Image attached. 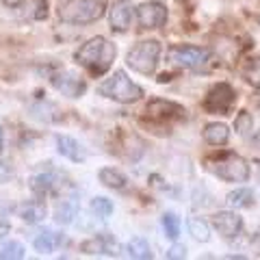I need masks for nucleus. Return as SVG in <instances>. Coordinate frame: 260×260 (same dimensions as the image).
Wrapping results in <instances>:
<instances>
[{
	"label": "nucleus",
	"instance_id": "f257e3e1",
	"mask_svg": "<svg viewBox=\"0 0 260 260\" xmlns=\"http://www.w3.org/2000/svg\"><path fill=\"white\" fill-rule=\"evenodd\" d=\"M115 54H117V50H115L113 44H109L104 37H93V39H89V42H85L78 48L74 59H76L78 65L87 68L91 74L100 76L111 68Z\"/></svg>",
	"mask_w": 260,
	"mask_h": 260
},
{
	"label": "nucleus",
	"instance_id": "f03ea898",
	"mask_svg": "<svg viewBox=\"0 0 260 260\" xmlns=\"http://www.w3.org/2000/svg\"><path fill=\"white\" fill-rule=\"evenodd\" d=\"M98 91L104 98H111V100H115L119 104H133L137 100H141V95H143V89L137 83H133V80L126 76V72H121V70L113 72L100 85Z\"/></svg>",
	"mask_w": 260,
	"mask_h": 260
},
{
	"label": "nucleus",
	"instance_id": "7ed1b4c3",
	"mask_svg": "<svg viewBox=\"0 0 260 260\" xmlns=\"http://www.w3.org/2000/svg\"><path fill=\"white\" fill-rule=\"evenodd\" d=\"M107 11L104 0H70L59 9V18L68 24H89L100 20Z\"/></svg>",
	"mask_w": 260,
	"mask_h": 260
},
{
	"label": "nucleus",
	"instance_id": "20e7f679",
	"mask_svg": "<svg viewBox=\"0 0 260 260\" xmlns=\"http://www.w3.org/2000/svg\"><path fill=\"white\" fill-rule=\"evenodd\" d=\"M160 56V44L156 39H145V42H139L137 46L130 48V52L126 54V63L130 70L139 72V74H152L156 70Z\"/></svg>",
	"mask_w": 260,
	"mask_h": 260
},
{
	"label": "nucleus",
	"instance_id": "39448f33",
	"mask_svg": "<svg viewBox=\"0 0 260 260\" xmlns=\"http://www.w3.org/2000/svg\"><path fill=\"white\" fill-rule=\"evenodd\" d=\"M167 61L176 68L202 70L210 61V50L200 46H172L167 52Z\"/></svg>",
	"mask_w": 260,
	"mask_h": 260
},
{
	"label": "nucleus",
	"instance_id": "423d86ee",
	"mask_svg": "<svg viewBox=\"0 0 260 260\" xmlns=\"http://www.w3.org/2000/svg\"><path fill=\"white\" fill-rule=\"evenodd\" d=\"M210 172L228 182H245L249 178V165L237 154H221L210 165Z\"/></svg>",
	"mask_w": 260,
	"mask_h": 260
},
{
	"label": "nucleus",
	"instance_id": "0eeeda50",
	"mask_svg": "<svg viewBox=\"0 0 260 260\" xmlns=\"http://www.w3.org/2000/svg\"><path fill=\"white\" fill-rule=\"evenodd\" d=\"M234 100H237V93L228 83H217L213 89L208 91L206 100H204V109L208 113H219V115H225L230 113Z\"/></svg>",
	"mask_w": 260,
	"mask_h": 260
},
{
	"label": "nucleus",
	"instance_id": "6e6552de",
	"mask_svg": "<svg viewBox=\"0 0 260 260\" xmlns=\"http://www.w3.org/2000/svg\"><path fill=\"white\" fill-rule=\"evenodd\" d=\"M184 109L180 104H176L172 100H152L148 107H145V117L152 121H158V124H165V121H176L184 117Z\"/></svg>",
	"mask_w": 260,
	"mask_h": 260
},
{
	"label": "nucleus",
	"instance_id": "1a4fd4ad",
	"mask_svg": "<svg viewBox=\"0 0 260 260\" xmlns=\"http://www.w3.org/2000/svg\"><path fill=\"white\" fill-rule=\"evenodd\" d=\"M50 83L56 91H61L68 98H80L87 89V83L78 74H74V72H59V74H54L50 78Z\"/></svg>",
	"mask_w": 260,
	"mask_h": 260
},
{
	"label": "nucleus",
	"instance_id": "9d476101",
	"mask_svg": "<svg viewBox=\"0 0 260 260\" xmlns=\"http://www.w3.org/2000/svg\"><path fill=\"white\" fill-rule=\"evenodd\" d=\"M137 20H139L143 28H158L167 22V9H165V5L156 3V0L143 3L139 9H137Z\"/></svg>",
	"mask_w": 260,
	"mask_h": 260
},
{
	"label": "nucleus",
	"instance_id": "9b49d317",
	"mask_svg": "<svg viewBox=\"0 0 260 260\" xmlns=\"http://www.w3.org/2000/svg\"><path fill=\"white\" fill-rule=\"evenodd\" d=\"M80 251L87 254V256H95V254L117 256L119 254V243L113 239V234H98V237L80 243Z\"/></svg>",
	"mask_w": 260,
	"mask_h": 260
},
{
	"label": "nucleus",
	"instance_id": "f8f14e48",
	"mask_svg": "<svg viewBox=\"0 0 260 260\" xmlns=\"http://www.w3.org/2000/svg\"><path fill=\"white\" fill-rule=\"evenodd\" d=\"M133 13H135V7H133L130 0H115L109 9L111 28L117 30V32L128 30L130 24H133Z\"/></svg>",
	"mask_w": 260,
	"mask_h": 260
},
{
	"label": "nucleus",
	"instance_id": "ddd939ff",
	"mask_svg": "<svg viewBox=\"0 0 260 260\" xmlns=\"http://www.w3.org/2000/svg\"><path fill=\"white\" fill-rule=\"evenodd\" d=\"M213 223L223 239H234V237H239V232L243 228V219L237 213H232V210H221V213L215 215Z\"/></svg>",
	"mask_w": 260,
	"mask_h": 260
},
{
	"label": "nucleus",
	"instance_id": "4468645a",
	"mask_svg": "<svg viewBox=\"0 0 260 260\" xmlns=\"http://www.w3.org/2000/svg\"><path fill=\"white\" fill-rule=\"evenodd\" d=\"M56 152H59L61 156H65V158L74 160V162L87 160L85 148L76 139H72V137H68V135H59V137H56Z\"/></svg>",
	"mask_w": 260,
	"mask_h": 260
},
{
	"label": "nucleus",
	"instance_id": "2eb2a0df",
	"mask_svg": "<svg viewBox=\"0 0 260 260\" xmlns=\"http://www.w3.org/2000/svg\"><path fill=\"white\" fill-rule=\"evenodd\" d=\"M228 139H230V128L221 121H213L204 128V141L208 145H223L228 143Z\"/></svg>",
	"mask_w": 260,
	"mask_h": 260
},
{
	"label": "nucleus",
	"instance_id": "dca6fc26",
	"mask_svg": "<svg viewBox=\"0 0 260 260\" xmlns=\"http://www.w3.org/2000/svg\"><path fill=\"white\" fill-rule=\"evenodd\" d=\"M98 178H100V182L104 186H109V189H115V191H121L126 186V176L117 172V169H113V167H102L100 172H98Z\"/></svg>",
	"mask_w": 260,
	"mask_h": 260
},
{
	"label": "nucleus",
	"instance_id": "f3484780",
	"mask_svg": "<svg viewBox=\"0 0 260 260\" xmlns=\"http://www.w3.org/2000/svg\"><path fill=\"white\" fill-rule=\"evenodd\" d=\"M46 213H48V210H46V206L42 204V202H26V204L22 206V210H20L22 219H24L26 223H30V225L44 221Z\"/></svg>",
	"mask_w": 260,
	"mask_h": 260
},
{
	"label": "nucleus",
	"instance_id": "a211bd4d",
	"mask_svg": "<svg viewBox=\"0 0 260 260\" xmlns=\"http://www.w3.org/2000/svg\"><path fill=\"white\" fill-rule=\"evenodd\" d=\"M61 241H63L61 234H54L52 230H44V232H39V237L35 239V249L39 254H50Z\"/></svg>",
	"mask_w": 260,
	"mask_h": 260
},
{
	"label": "nucleus",
	"instance_id": "6ab92c4d",
	"mask_svg": "<svg viewBox=\"0 0 260 260\" xmlns=\"http://www.w3.org/2000/svg\"><path fill=\"white\" fill-rule=\"evenodd\" d=\"M28 186H30V191L35 195H48L56 186V182H54L52 174H37V176L30 178Z\"/></svg>",
	"mask_w": 260,
	"mask_h": 260
},
{
	"label": "nucleus",
	"instance_id": "aec40b11",
	"mask_svg": "<svg viewBox=\"0 0 260 260\" xmlns=\"http://www.w3.org/2000/svg\"><path fill=\"white\" fill-rule=\"evenodd\" d=\"M76 213H78L76 202L65 200V202H61V204L54 208V221H56V223H61V225H68V223L74 221Z\"/></svg>",
	"mask_w": 260,
	"mask_h": 260
},
{
	"label": "nucleus",
	"instance_id": "412c9836",
	"mask_svg": "<svg viewBox=\"0 0 260 260\" xmlns=\"http://www.w3.org/2000/svg\"><path fill=\"white\" fill-rule=\"evenodd\" d=\"M128 256L130 258H137V260H145V258H152V249H150V243L145 241L143 237H135L128 241Z\"/></svg>",
	"mask_w": 260,
	"mask_h": 260
},
{
	"label": "nucleus",
	"instance_id": "4be33fe9",
	"mask_svg": "<svg viewBox=\"0 0 260 260\" xmlns=\"http://www.w3.org/2000/svg\"><path fill=\"white\" fill-rule=\"evenodd\" d=\"M228 204L232 208H247L254 204V191L251 189H234L228 193Z\"/></svg>",
	"mask_w": 260,
	"mask_h": 260
},
{
	"label": "nucleus",
	"instance_id": "5701e85b",
	"mask_svg": "<svg viewBox=\"0 0 260 260\" xmlns=\"http://www.w3.org/2000/svg\"><path fill=\"white\" fill-rule=\"evenodd\" d=\"M189 232L195 241L200 243H206L210 239V230H208V223L204 221L202 217H191L189 219Z\"/></svg>",
	"mask_w": 260,
	"mask_h": 260
},
{
	"label": "nucleus",
	"instance_id": "b1692460",
	"mask_svg": "<svg viewBox=\"0 0 260 260\" xmlns=\"http://www.w3.org/2000/svg\"><path fill=\"white\" fill-rule=\"evenodd\" d=\"M24 256H26V249H24V245L18 241H9V243L0 245V258L3 260H20Z\"/></svg>",
	"mask_w": 260,
	"mask_h": 260
},
{
	"label": "nucleus",
	"instance_id": "393cba45",
	"mask_svg": "<svg viewBox=\"0 0 260 260\" xmlns=\"http://www.w3.org/2000/svg\"><path fill=\"white\" fill-rule=\"evenodd\" d=\"M160 223H162V230H165V237L178 239V234H180V219H178L174 213H165V215H162Z\"/></svg>",
	"mask_w": 260,
	"mask_h": 260
},
{
	"label": "nucleus",
	"instance_id": "a878e982",
	"mask_svg": "<svg viewBox=\"0 0 260 260\" xmlns=\"http://www.w3.org/2000/svg\"><path fill=\"white\" fill-rule=\"evenodd\" d=\"M251 128H254V117H251L247 111L239 113L237 119H234V130H237L239 135H247V133H251Z\"/></svg>",
	"mask_w": 260,
	"mask_h": 260
},
{
	"label": "nucleus",
	"instance_id": "bb28decb",
	"mask_svg": "<svg viewBox=\"0 0 260 260\" xmlns=\"http://www.w3.org/2000/svg\"><path fill=\"white\" fill-rule=\"evenodd\" d=\"M91 210L98 217L107 219L113 213V204H111V200H107V198H93L91 200Z\"/></svg>",
	"mask_w": 260,
	"mask_h": 260
},
{
	"label": "nucleus",
	"instance_id": "cd10ccee",
	"mask_svg": "<svg viewBox=\"0 0 260 260\" xmlns=\"http://www.w3.org/2000/svg\"><path fill=\"white\" fill-rule=\"evenodd\" d=\"M186 256V247L184 245H174L172 249L167 251V258L169 260H178V258H184Z\"/></svg>",
	"mask_w": 260,
	"mask_h": 260
},
{
	"label": "nucleus",
	"instance_id": "c85d7f7f",
	"mask_svg": "<svg viewBox=\"0 0 260 260\" xmlns=\"http://www.w3.org/2000/svg\"><path fill=\"white\" fill-rule=\"evenodd\" d=\"M247 80L249 83H254V85H258V80H260V61H256L254 65H251V72L247 74Z\"/></svg>",
	"mask_w": 260,
	"mask_h": 260
},
{
	"label": "nucleus",
	"instance_id": "c756f323",
	"mask_svg": "<svg viewBox=\"0 0 260 260\" xmlns=\"http://www.w3.org/2000/svg\"><path fill=\"white\" fill-rule=\"evenodd\" d=\"M9 230H11V225L7 223V221H3V219H0V239L7 237V234H9Z\"/></svg>",
	"mask_w": 260,
	"mask_h": 260
},
{
	"label": "nucleus",
	"instance_id": "7c9ffc66",
	"mask_svg": "<svg viewBox=\"0 0 260 260\" xmlns=\"http://www.w3.org/2000/svg\"><path fill=\"white\" fill-rule=\"evenodd\" d=\"M3 3H5L7 7H20V5L24 3V0H3Z\"/></svg>",
	"mask_w": 260,
	"mask_h": 260
},
{
	"label": "nucleus",
	"instance_id": "2f4dec72",
	"mask_svg": "<svg viewBox=\"0 0 260 260\" xmlns=\"http://www.w3.org/2000/svg\"><path fill=\"white\" fill-rule=\"evenodd\" d=\"M7 176H9V169H7V167L3 165V162H0V180H5Z\"/></svg>",
	"mask_w": 260,
	"mask_h": 260
},
{
	"label": "nucleus",
	"instance_id": "473e14b6",
	"mask_svg": "<svg viewBox=\"0 0 260 260\" xmlns=\"http://www.w3.org/2000/svg\"><path fill=\"white\" fill-rule=\"evenodd\" d=\"M3 135H5V133H3V126H0V141H3Z\"/></svg>",
	"mask_w": 260,
	"mask_h": 260
},
{
	"label": "nucleus",
	"instance_id": "72a5a7b5",
	"mask_svg": "<svg viewBox=\"0 0 260 260\" xmlns=\"http://www.w3.org/2000/svg\"><path fill=\"white\" fill-rule=\"evenodd\" d=\"M0 150H3V141H0Z\"/></svg>",
	"mask_w": 260,
	"mask_h": 260
}]
</instances>
